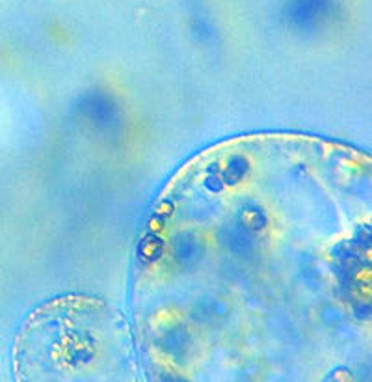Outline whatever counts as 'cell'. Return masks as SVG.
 <instances>
[{"label":"cell","mask_w":372,"mask_h":382,"mask_svg":"<svg viewBox=\"0 0 372 382\" xmlns=\"http://www.w3.org/2000/svg\"><path fill=\"white\" fill-rule=\"evenodd\" d=\"M119 319L101 302L62 299L28 317L15 345L25 378H90L119 358Z\"/></svg>","instance_id":"6da1fadb"}]
</instances>
